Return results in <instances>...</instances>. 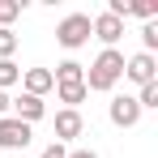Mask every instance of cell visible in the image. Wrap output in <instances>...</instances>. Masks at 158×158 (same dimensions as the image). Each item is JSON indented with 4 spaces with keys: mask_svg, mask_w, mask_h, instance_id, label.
<instances>
[{
    "mask_svg": "<svg viewBox=\"0 0 158 158\" xmlns=\"http://www.w3.org/2000/svg\"><path fill=\"white\" fill-rule=\"evenodd\" d=\"M120 77H124V52L103 47V52H98V60L90 64V73H85V90H111Z\"/></svg>",
    "mask_w": 158,
    "mask_h": 158,
    "instance_id": "obj_1",
    "label": "cell"
},
{
    "mask_svg": "<svg viewBox=\"0 0 158 158\" xmlns=\"http://www.w3.org/2000/svg\"><path fill=\"white\" fill-rule=\"evenodd\" d=\"M56 39H60V47H81V43H90V17L85 13H69L60 26H56Z\"/></svg>",
    "mask_w": 158,
    "mask_h": 158,
    "instance_id": "obj_2",
    "label": "cell"
},
{
    "mask_svg": "<svg viewBox=\"0 0 158 158\" xmlns=\"http://www.w3.org/2000/svg\"><path fill=\"white\" fill-rule=\"evenodd\" d=\"M30 124H22V120H13V115H4L0 120V150H26L30 145Z\"/></svg>",
    "mask_w": 158,
    "mask_h": 158,
    "instance_id": "obj_3",
    "label": "cell"
},
{
    "mask_svg": "<svg viewBox=\"0 0 158 158\" xmlns=\"http://www.w3.org/2000/svg\"><path fill=\"white\" fill-rule=\"evenodd\" d=\"M107 115H111V124H115V128H132V124L141 120V107H137L132 94H115L111 107H107Z\"/></svg>",
    "mask_w": 158,
    "mask_h": 158,
    "instance_id": "obj_4",
    "label": "cell"
},
{
    "mask_svg": "<svg viewBox=\"0 0 158 158\" xmlns=\"http://www.w3.org/2000/svg\"><path fill=\"white\" fill-rule=\"evenodd\" d=\"M124 77L137 81V85H150V81H158V64H154V56L137 52L132 60H124Z\"/></svg>",
    "mask_w": 158,
    "mask_h": 158,
    "instance_id": "obj_5",
    "label": "cell"
},
{
    "mask_svg": "<svg viewBox=\"0 0 158 158\" xmlns=\"http://www.w3.org/2000/svg\"><path fill=\"white\" fill-rule=\"evenodd\" d=\"M90 34H94V39H103L107 47H115V43L124 39V22H120V17H111V13L90 17Z\"/></svg>",
    "mask_w": 158,
    "mask_h": 158,
    "instance_id": "obj_6",
    "label": "cell"
},
{
    "mask_svg": "<svg viewBox=\"0 0 158 158\" xmlns=\"http://www.w3.org/2000/svg\"><path fill=\"white\" fill-rule=\"evenodd\" d=\"M73 137H81V111H60L56 115V141L64 145V141H73Z\"/></svg>",
    "mask_w": 158,
    "mask_h": 158,
    "instance_id": "obj_7",
    "label": "cell"
},
{
    "mask_svg": "<svg viewBox=\"0 0 158 158\" xmlns=\"http://www.w3.org/2000/svg\"><path fill=\"white\" fill-rule=\"evenodd\" d=\"M13 120H22V124H34V120H43V98H34V94H22V98H13Z\"/></svg>",
    "mask_w": 158,
    "mask_h": 158,
    "instance_id": "obj_8",
    "label": "cell"
},
{
    "mask_svg": "<svg viewBox=\"0 0 158 158\" xmlns=\"http://www.w3.org/2000/svg\"><path fill=\"white\" fill-rule=\"evenodd\" d=\"M56 85L52 69H26V94H34V98H43L47 90Z\"/></svg>",
    "mask_w": 158,
    "mask_h": 158,
    "instance_id": "obj_9",
    "label": "cell"
},
{
    "mask_svg": "<svg viewBox=\"0 0 158 158\" xmlns=\"http://www.w3.org/2000/svg\"><path fill=\"white\" fill-rule=\"evenodd\" d=\"M56 85H85V69H81L77 60H64V64H56Z\"/></svg>",
    "mask_w": 158,
    "mask_h": 158,
    "instance_id": "obj_10",
    "label": "cell"
},
{
    "mask_svg": "<svg viewBox=\"0 0 158 158\" xmlns=\"http://www.w3.org/2000/svg\"><path fill=\"white\" fill-rule=\"evenodd\" d=\"M56 94H60V103H69V111H77V103L90 90H85V85H56Z\"/></svg>",
    "mask_w": 158,
    "mask_h": 158,
    "instance_id": "obj_11",
    "label": "cell"
},
{
    "mask_svg": "<svg viewBox=\"0 0 158 158\" xmlns=\"http://www.w3.org/2000/svg\"><path fill=\"white\" fill-rule=\"evenodd\" d=\"M22 81V69L13 64V60H0V90H9V85H17Z\"/></svg>",
    "mask_w": 158,
    "mask_h": 158,
    "instance_id": "obj_12",
    "label": "cell"
},
{
    "mask_svg": "<svg viewBox=\"0 0 158 158\" xmlns=\"http://www.w3.org/2000/svg\"><path fill=\"white\" fill-rule=\"evenodd\" d=\"M154 13H158L154 0H128V17H145V22H150Z\"/></svg>",
    "mask_w": 158,
    "mask_h": 158,
    "instance_id": "obj_13",
    "label": "cell"
},
{
    "mask_svg": "<svg viewBox=\"0 0 158 158\" xmlns=\"http://www.w3.org/2000/svg\"><path fill=\"white\" fill-rule=\"evenodd\" d=\"M22 13V0H0V30H9V22Z\"/></svg>",
    "mask_w": 158,
    "mask_h": 158,
    "instance_id": "obj_14",
    "label": "cell"
},
{
    "mask_svg": "<svg viewBox=\"0 0 158 158\" xmlns=\"http://www.w3.org/2000/svg\"><path fill=\"white\" fill-rule=\"evenodd\" d=\"M137 107H141V111H145V107H158V81L141 85V94H137Z\"/></svg>",
    "mask_w": 158,
    "mask_h": 158,
    "instance_id": "obj_15",
    "label": "cell"
},
{
    "mask_svg": "<svg viewBox=\"0 0 158 158\" xmlns=\"http://www.w3.org/2000/svg\"><path fill=\"white\" fill-rule=\"evenodd\" d=\"M13 52H17V34L0 30V60H13Z\"/></svg>",
    "mask_w": 158,
    "mask_h": 158,
    "instance_id": "obj_16",
    "label": "cell"
},
{
    "mask_svg": "<svg viewBox=\"0 0 158 158\" xmlns=\"http://www.w3.org/2000/svg\"><path fill=\"white\" fill-rule=\"evenodd\" d=\"M141 43H145V56H154V47H158V26H154V22H145V30H141Z\"/></svg>",
    "mask_w": 158,
    "mask_h": 158,
    "instance_id": "obj_17",
    "label": "cell"
},
{
    "mask_svg": "<svg viewBox=\"0 0 158 158\" xmlns=\"http://www.w3.org/2000/svg\"><path fill=\"white\" fill-rule=\"evenodd\" d=\"M39 158H69V145H60V141H52V145H47V150H43Z\"/></svg>",
    "mask_w": 158,
    "mask_h": 158,
    "instance_id": "obj_18",
    "label": "cell"
},
{
    "mask_svg": "<svg viewBox=\"0 0 158 158\" xmlns=\"http://www.w3.org/2000/svg\"><path fill=\"white\" fill-rule=\"evenodd\" d=\"M9 107H13V98H9V94L0 90V120H4V111H9Z\"/></svg>",
    "mask_w": 158,
    "mask_h": 158,
    "instance_id": "obj_19",
    "label": "cell"
},
{
    "mask_svg": "<svg viewBox=\"0 0 158 158\" xmlns=\"http://www.w3.org/2000/svg\"><path fill=\"white\" fill-rule=\"evenodd\" d=\"M69 158H98L94 150H69Z\"/></svg>",
    "mask_w": 158,
    "mask_h": 158,
    "instance_id": "obj_20",
    "label": "cell"
}]
</instances>
